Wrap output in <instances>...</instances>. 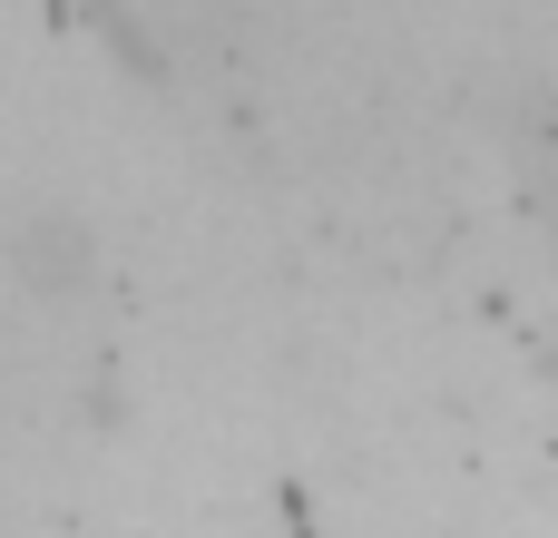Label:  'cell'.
Wrapping results in <instances>:
<instances>
[{"label":"cell","mask_w":558,"mask_h":538,"mask_svg":"<svg viewBox=\"0 0 558 538\" xmlns=\"http://www.w3.org/2000/svg\"><path fill=\"white\" fill-rule=\"evenodd\" d=\"M530 206L549 216V235H558V118L530 127Z\"/></svg>","instance_id":"obj_1"}]
</instances>
